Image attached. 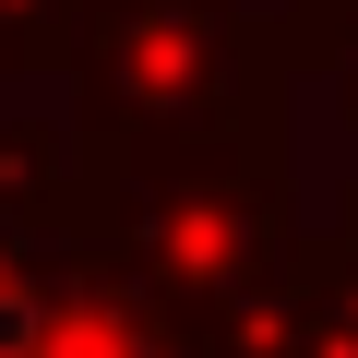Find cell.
Returning <instances> with one entry per match:
<instances>
[{
  "label": "cell",
  "mask_w": 358,
  "mask_h": 358,
  "mask_svg": "<svg viewBox=\"0 0 358 358\" xmlns=\"http://www.w3.org/2000/svg\"><path fill=\"white\" fill-rule=\"evenodd\" d=\"M24 334H36V310H24V287H0V358H24Z\"/></svg>",
  "instance_id": "1"
}]
</instances>
